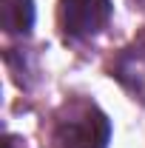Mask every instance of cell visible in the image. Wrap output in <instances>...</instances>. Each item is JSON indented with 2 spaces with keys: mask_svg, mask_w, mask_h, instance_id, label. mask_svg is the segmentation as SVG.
Instances as JSON below:
<instances>
[{
  "mask_svg": "<svg viewBox=\"0 0 145 148\" xmlns=\"http://www.w3.org/2000/svg\"><path fill=\"white\" fill-rule=\"evenodd\" d=\"M111 137V125L105 114L97 108H83L57 125L54 143L57 148H105Z\"/></svg>",
  "mask_w": 145,
  "mask_h": 148,
  "instance_id": "cell-1",
  "label": "cell"
},
{
  "mask_svg": "<svg viewBox=\"0 0 145 148\" xmlns=\"http://www.w3.org/2000/svg\"><path fill=\"white\" fill-rule=\"evenodd\" d=\"M111 17V0H60L57 20L68 37H94Z\"/></svg>",
  "mask_w": 145,
  "mask_h": 148,
  "instance_id": "cell-2",
  "label": "cell"
},
{
  "mask_svg": "<svg viewBox=\"0 0 145 148\" xmlns=\"http://www.w3.org/2000/svg\"><path fill=\"white\" fill-rule=\"evenodd\" d=\"M114 74L134 97L145 100V37H140L134 46H128L120 54Z\"/></svg>",
  "mask_w": 145,
  "mask_h": 148,
  "instance_id": "cell-3",
  "label": "cell"
},
{
  "mask_svg": "<svg viewBox=\"0 0 145 148\" xmlns=\"http://www.w3.org/2000/svg\"><path fill=\"white\" fill-rule=\"evenodd\" d=\"M0 26L9 34H29L34 26L31 0H0Z\"/></svg>",
  "mask_w": 145,
  "mask_h": 148,
  "instance_id": "cell-4",
  "label": "cell"
}]
</instances>
